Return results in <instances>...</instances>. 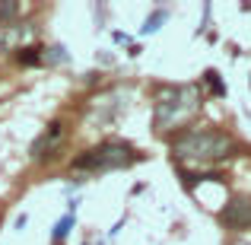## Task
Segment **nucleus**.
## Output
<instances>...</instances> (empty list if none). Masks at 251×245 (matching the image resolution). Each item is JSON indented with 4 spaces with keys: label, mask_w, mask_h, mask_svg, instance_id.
<instances>
[{
    "label": "nucleus",
    "mask_w": 251,
    "mask_h": 245,
    "mask_svg": "<svg viewBox=\"0 0 251 245\" xmlns=\"http://www.w3.org/2000/svg\"><path fill=\"white\" fill-rule=\"evenodd\" d=\"M61 140H64V121H51L48 128L42 131V134L32 140V147H29V156L35 163H42V160H51L54 156V150L61 147Z\"/></svg>",
    "instance_id": "5"
},
{
    "label": "nucleus",
    "mask_w": 251,
    "mask_h": 245,
    "mask_svg": "<svg viewBox=\"0 0 251 245\" xmlns=\"http://www.w3.org/2000/svg\"><path fill=\"white\" fill-rule=\"evenodd\" d=\"M140 156H137V150L130 147V143L124 140H102L99 147H89L86 153H80L74 163H70V169L76 172H115V169H127V165H134Z\"/></svg>",
    "instance_id": "3"
},
{
    "label": "nucleus",
    "mask_w": 251,
    "mask_h": 245,
    "mask_svg": "<svg viewBox=\"0 0 251 245\" xmlns=\"http://www.w3.org/2000/svg\"><path fill=\"white\" fill-rule=\"evenodd\" d=\"M42 61H48V64H64V61H67V51H64L61 45H51V48L42 51Z\"/></svg>",
    "instance_id": "9"
},
{
    "label": "nucleus",
    "mask_w": 251,
    "mask_h": 245,
    "mask_svg": "<svg viewBox=\"0 0 251 245\" xmlns=\"http://www.w3.org/2000/svg\"><path fill=\"white\" fill-rule=\"evenodd\" d=\"M166 16H169L166 10H156L153 16H147V23H143V29H140V32H143V35H150V32H156V29H159L162 23H166Z\"/></svg>",
    "instance_id": "10"
},
{
    "label": "nucleus",
    "mask_w": 251,
    "mask_h": 245,
    "mask_svg": "<svg viewBox=\"0 0 251 245\" xmlns=\"http://www.w3.org/2000/svg\"><path fill=\"white\" fill-rule=\"evenodd\" d=\"M74 220H76V217H74V210H70V214H64L61 220L54 223V236H51V242H54V245H61L64 239H67V233L74 229Z\"/></svg>",
    "instance_id": "7"
},
{
    "label": "nucleus",
    "mask_w": 251,
    "mask_h": 245,
    "mask_svg": "<svg viewBox=\"0 0 251 245\" xmlns=\"http://www.w3.org/2000/svg\"><path fill=\"white\" fill-rule=\"evenodd\" d=\"M203 83L210 86V92H213V96H226V83L220 80V74H216V70H203Z\"/></svg>",
    "instance_id": "8"
},
{
    "label": "nucleus",
    "mask_w": 251,
    "mask_h": 245,
    "mask_svg": "<svg viewBox=\"0 0 251 245\" xmlns=\"http://www.w3.org/2000/svg\"><path fill=\"white\" fill-rule=\"evenodd\" d=\"M169 150L181 163H220L239 153V140L216 128H184L169 140Z\"/></svg>",
    "instance_id": "1"
},
{
    "label": "nucleus",
    "mask_w": 251,
    "mask_h": 245,
    "mask_svg": "<svg viewBox=\"0 0 251 245\" xmlns=\"http://www.w3.org/2000/svg\"><path fill=\"white\" fill-rule=\"evenodd\" d=\"M42 51L45 48H38V45H23V48H19V64H23V67H38V64H42Z\"/></svg>",
    "instance_id": "6"
},
{
    "label": "nucleus",
    "mask_w": 251,
    "mask_h": 245,
    "mask_svg": "<svg viewBox=\"0 0 251 245\" xmlns=\"http://www.w3.org/2000/svg\"><path fill=\"white\" fill-rule=\"evenodd\" d=\"M201 109V96H197V86H169L159 92L153 109V121L156 131H172L181 121H188L194 111Z\"/></svg>",
    "instance_id": "2"
},
{
    "label": "nucleus",
    "mask_w": 251,
    "mask_h": 245,
    "mask_svg": "<svg viewBox=\"0 0 251 245\" xmlns=\"http://www.w3.org/2000/svg\"><path fill=\"white\" fill-rule=\"evenodd\" d=\"M220 223L232 233H245L251 229V197L248 194H235L229 197V204L220 210Z\"/></svg>",
    "instance_id": "4"
},
{
    "label": "nucleus",
    "mask_w": 251,
    "mask_h": 245,
    "mask_svg": "<svg viewBox=\"0 0 251 245\" xmlns=\"http://www.w3.org/2000/svg\"><path fill=\"white\" fill-rule=\"evenodd\" d=\"M19 13V3H0V26H6Z\"/></svg>",
    "instance_id": "11"
}]
</instances>
